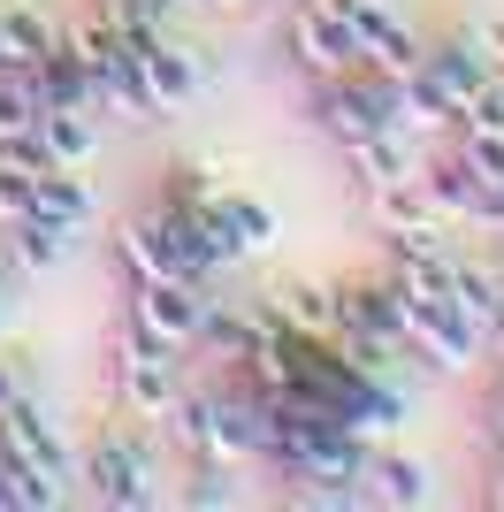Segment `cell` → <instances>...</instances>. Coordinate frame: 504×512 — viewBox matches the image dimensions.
<instances>
[{
    "label": "cell",
    "mask_w": 504,
    "mask_h": 512,
    "mask_svg": "<svg viewBox=\"0 0 504 512\" xmlns=\"http://www.w3.org/2000/svg\"><path fill=\"white\" fill-rule=\"evenodd\" d=\"M314 123L329 130L336 146H352V138H375V130H398V85H390V77H375V69H344V77H321Z\"/></svg>",
    "instance_id": "1"
},
{
    "label": "cell",
    "mask_w": 504,
    "mask_h": 512,
    "mask_svg": "<svg viewBox=\"0 0 504 512\" xmlns=\"http://www.w3.org/2000/svg\"><path fill=\"white\" fill-rule=\"evenodd\" d=\"M199 314H207V299H199V276H146L138 291H130V337L161 344V352H184V344H199Z\"/></svg>",
    "instance_id": "2"
},
{
    "label": "cell",
    "mask_w": 504,
    "mask_h": 512,
    "mask_svg": "<svg viewBox=\"0 0 504 512\" xmlns=\"http://www.w3.org/2000/svg\"><path fill=\"white\" fill-rule=\"evenodd\" d=\"M291 62L306 69V77H344V69H359V39H352V0H298L291 16Z\"/></svg>",
    "instance_id": "3"
},
{
    "label": "cell",
    "mask_w": 504,
    "mask_h": 512,
    "mask_svg": "<svg viewBox=\"0 0 504 512\" xmlns=\"http://www.w3.org/2000/svg\"><path fill=\"white\" fill-rule=\"evenodd\" d=\"M115 398H123L138 421H161V413L184 398L176 352H161V344H146V337H123L115 344Z\"/></svg>",
    "instance_id": "4"
},
{
    "label": "cell",
    "mask_w": 504,
    "mask_h": 512,
    "mask_svg": "<svg viewBox=\"0 0 504 512\" xmlns=\"http://www.w3.org/2000/svg\"><path fill=\"white\" fill-rule=\"evenodd\" d=\"M84 497L107 512H146L153 505V467H146V451L130 444V436H107V444L84 451Z\"/></svg>",
    "instance_id": "5"
},
{
    "label": "cell",
    "mask_w": 504,
    "mask_h": 512,
    "mask_svg": "<svg viewBox=\"0 0 504 512\" xmlns=\"http://www.w3.org/2000/svg\"><path fill=\"white\" fill-rule=\"evenodd\" d=\"M405 352H420V360L443 367V375H459V367H474L489 352V329H482V321H466L459 306H413V321H405Z\"/></svg>",
    "instance_id": "6"
},
{
    "label": "cell",
    "mask_w": 504,
    "mask_h": 512,
    "mask_svg": "<svg viewBox=\"0 0 504 512\" xmlns=\"http://www.w3.org/2000/svg\"><path fill=\"white\" fill-rule=\"evenodd\" d=\"M123 54H130V69H138V85H146L153 115H176V107L199 100V54L176 46L168 31L161 39H123Z\"/></svg>",
    "instance_id": "7"
},
{
    "label": "cell",
    "mask_w": 504,
    "mask_h": 512,
    "mask_svg": "<svg viewBox=\"0 0 504 512\" xmlns=\"http://www.w3.org/2000/svg\"><path fill=\"white\" fill-rule=\"evenodd\" d=\"M352 39H359V69H375V77H390V85H405V77L420 69V54H428L382 0H352Z\"/></svg>",
    "instance_id": "8"
},
{
    "label": "cell",
    "mask_w": 504,
    "mask_h": 512,
    "mask_svg": "<svg viewBox=\"0 0 504 512\" xmlns=\"http://www.w3.org/2000/svg\"><path fill=\"white\" fill-rule=\"evenodd\" d=\"M0 444L16 451L23 467H39L46 482H62V490H77V459H69V444H62V428L46 421L31 398H16V406L0 413Z\"/></svg>",
    "instance_id": "9"
},
{
    "label": "cell",
    "mask_w": 504,
    "mask_h": 512,
    "mask_svg": "<svg viewBox=\"0 0 504 512\" xmlns=\"http://www.w3.org/2000/svg\"><path fill=\"white\" fill-rule=\"evenodd\" d=\"M405 321H413V299L398 291V276L390 283H352V291H336V337L344 329H359V337H382L405 352Z\"/></svg>",
    "instance_id": "10"
},
{
    "label": "cell",
    "mask_w": 504,
    "mask_h": 512,
    "mask_svg": "<svg viewBox=\"0 0 504 512\" xmlns=\"http://www.w3.org/2000/svg\"><path fill=\"white\" fill-rule=\"evenodd\" d=\"M367 505H390V512H428L436 505V474L405 459V451H375L367 459Z\"/></svg>",
    "instance_id": "11"
},
{
    "label": "cell",
    "mask_w": 504,
    "mask_h": 512,
    "mask_svg": "<svg viewBox=\"0 0 504 512\" xmlns=\"http://www.w3.org/2000/svg\"><path fill=\"white\" fill-rule=\"evenodd\" d=\"M375 222H382V237H436L443 207H436V192H428L420 169H413V176H398V184H382V192H375Z\"/></svg>",
    "instance_id": "12"
},
{
    "label": "cell",
    "mask_w": 504,
    "mask_h": 512,
    "mask_svg": "<svg viewBox=\"0 0 504 512\" xmlns=\"http://www.w3.org/2000/svg\"><path fill=\"white\" fill-rule=\"evenodd\" d=\"M39 146H46L54 169H84L92 146H100V115H92V107H46L39 115Z\"/></svg>",
    "instance_id": "13"
},
{
    "label": "cell",
    "mask_w": 504,
    "mask_h": 512,
    "mask_svg": "<svg viewBox=\"0 0 504 512\" xmlns=\"http://www.w3.org/2000/svg\"><path fill=\"white\" fill-rule=\"evenodd\" d=\"M54 46H62V31H54L39 8H23V0L0 8V69H31V62H46Z\"/></svg>",
    "instance_id": "14"
},
{
    "label": "cell",
    "mask_w": 504,
    "mask_h": 512,
    "mask_svg": "<svg viewBox=\"0 0 504 512\" xmlns=\"http://www.w3.org/2000/svg\"><path fill=\"white\" fill-rule=\"evenodd\" d=\"M31 214L62 222V230H84V222H92V184H84L77 169H39L31 176Z\"/></svg>",
    "instance_id": "15"
},
{
    "label": "cell",
    "mask_w": 504,
    "mask_h": 512,
    "mask_svg": "<svg viewBox=\"0 0 504 512\" xmlns=\"http://www.w3.org/2000/svg\"><path fill=\"white\" fill-rule=\"evenodd\" d=\"M69 237H77V230L46 222V214H23V222H8V253H16L23 276H54V268L69 260Z\"/></svg>",
    "instance_id": "16"
},
{
    "label": "cell",
    "mask_w": 504,
    "mask_h": 512,
    "mask_svg": "<svg viewBox=\"0 0 504 512\" xmlns=\"http://www.w3.org/2000/svg\"><path fill=\"white\" fill-rule=\"evenodd\" d=\"M344 161H352V176L367 184V192H382V184H398V176H413V146H405L398 130H375V138H352L344 146Z\"/></svg>",
    "instance_id": "17"
},
{
    "label": "cell",
    "mask_w": 504,
    "mask_h": 512,
    "mask_svg": "<svg viewBox=\"0 0 504 512\" xmlns=\"http://www.w3.org/2000/svg\"><path fill=\"white\" fill-rule=\"evenodd\" d=\"M115 253H123V268H130L138 283H146V276H184V268H176V253H168V237H161V214L123 222V230H115Z\"/></svg>",
    "instance_id": "18"
},
{
    "label": "cell",
    "mask_w": 504,
    "mask_h": 512,
    "mask_svg": "<svg viewBox=\"0 0 504 512\" xmlns=\"http://www.w3.org/2000/svg\"><path fill=\"white\" fill-rule=\"evenodd\" d=\"M222 222H230V245H237V260H260V253H275V214L260 207V199H245V192H222Z\"/></svg>",
    "instance_id": "19"
},
{
    "label": "cell",
    "mask_w": 504,
    "mask_h": 512,
    "mask_svg": "<svg viewBox=\"0 0 504 512\" xmlns=\"http://www.w3.org/2000/svg\"><path fill=\"white\" fill-rule=\"evenodd\" d=\"M275 314H283V329H298V337H336V291H321V283H291V291L275 299Z\"/></svg>",
    "instance_id": "20"
},
{
    "label": "cell",
    "mask_w": 504,
    "mask_h": 512,
    "mask_svg": "<svg viewBox=\"0 0 504 512\" xmlns=\"http://www.w3.org/2000/svg\"><path fill=\"white\" fill-rule=\"evenodd\" d=\"M39 130V100H31V85H23L16 69H0V153L16 146V138H31Z\"/></svg>",
    "instance_id": "21"
},
{
    "label": "cell",
    "mask_w": 504,
    "mask_h": 512,
    "mask_svg": "<svg viewBox=\"0 0 504 512\" xmlns=\"http://www.w3.org/2000/svg\"><path fill=\"white\" fill-rule=\"evenodd\" d=\"M497 291H504V276H489V268H466V260H459V276H451V306H459L466 321H482V329H489V314H497Z\"/></svg>",
    "instance_id": "22"
},
{
    "label": "cell",
    "mask_w": 504,
    "mask_h": 512,
    "mask_svg": "<svg viewBox=\"0 0 504 512\" xmlns=\"http://www.w3.org/2000/svg\"><path fill=\"white\" fill-rule=\"evenodd\" d=\"M161 421H168V436H176V444H184L191 459H199V451H207V428H214V398L184 390V398H176V406H168Z\"/></svg>",
    "instance_id": "23"
},
{
    "label": "cell",
    "mask_w": 504,
    "mask_h": 512,
    "mask_svg": "<svg viewBox=\"0 0 504 512\" xmlns=\"http://www.w3.org/2000/svg\"><path fill=\"white\" fill-rule=\"evenodd\" d=\"M176 8H184V0H107V16H115L123 39H161Z\"/></svg>",
    "instance_id": "24"
},
{
    "label": "cell",
    "mask_w": 504,
    "mask_h": 512,
    "mask_svg": "<svg viewBox=\"0 0 504 512\" xmlns=\"http://www.w3.org/2000/svg\"><path fill=\"white\" fill-rule=\"evenodd\" d=\"M420 184L436 192V207H443V214H459V207H466V192H474V169H466L459 153H451V161H436V169H420Z\"/></svg>",
    "instance_id": "25"
},
{
    "label": "cell",
    "mask_w": 504,
    "mask_h": 512,
    "mask_svg": "<svg viewBox=\"0 0 504 512\" xmlns=\"http://www.w3.org/2000/svg\"><path fill=\"white\" fill-rule=\"evenodd\" d=\"M459 123L466 130H504V69H489V77H482V92L459 107Z\"/></svg>",
    "instance_id": "26"
},
{
    "label": "cell",
    "mask_w": 504,
    "mask_h": 512,
    "mask_svg": "<svg viewBox=\"0 0 504 512\" xmlns=\"http://www.w3.org/2000/svg\"><path fill=\"white\" fill-rule=\"evenodd\" d=\"M459 161H466L474 176H489V184H504V130H466Z\"/></svg>",
    "instance_id": "27"
},
{
    "label": "cell",
    "mask_w": 504,
    "mask_h": 512,
    "mask_svg": "<svg viewBox=\"0 0 504 512\" xmlns=\"http://www.w3.org/2000/svg\"><path fill=\"white\" fill-rule=\"evenodd\" d=\"M184 505H191V512H199V505H237V490H230V467H222V459H207V467L191 474Z\"/></svg>",
    "instance_id": "28"
},
{
    "label": "cell",
    "mask_w": 504,
    "mask_h": 512,
    "mask_svg": "<svg viewBox=\"0 0 504 512\" xmlns=\"http://www.w3.org/2000/svg\"><path fill=\"white\" fill-rule=\"evenodd\" d=\"M23 214H31V176L0 161V230H8V222H23Z\"/></svg>",
    "instance_id": "29"
},
{
    "label": "cell",
    "mask_w": 504,
    "mask_h": 512,
    "mask_svg": "<svg viewBox=\"0 0 504 512\" xmlns=\"http://www.w3.org/2000/svg\"><path fill=\"white\" fill-rule=\"evenodd\" d=\"M207 199H214V184H207V176H199V169H176V184H168V199H161V207H207Z\"/></svg>",
    "instance_id": "30"
},
{
    "label": "cell",
    "mask_w": 504,
    "mask_h": 512,
    "mask_svg": "<svg viewBox=\"0 0 504 512\" xmlns=\"http://www.w3.org/2000/svg\"><path fill=\"white\" fill-rule=\"evenodd\" d=\"M466 39L482 46L489 62H504V16H489V23H474V31H466Z\"/></svg>",
    "instance_id": "31"
},
{
    "label": "cell",
    "mask_w": 504,
    "mask_h": 512,
    "mask_svg": "<svg viewBox=\"0 0 504 512\" xmlns=\"http://www.w3.org/2000/svg\"><path fill=\"white\" fill-rule=\"evenodd\" d=\"M8 406H16V367L0 360V413H8Z\"/></svg>",
    "instance_id": "32"
},
{
    "label": "cell",
    "mask_w": 504,
    "mask_h": 512,
    "mask_svg": "<svg viewBox=\"0 0 504 512\" xmlns=\"http://www.w3.org/2000/svg\"><path fill=\"white\" fill-rule=\"evenodd\" d=\"M489 436L504 444V390H497V406H489Z\"/></svg>",
    "instance_id": "33"
},
{
    "label": "cell",
    "mask_w": 504,
    "mask_h": 512,
    "mask_svg": "<svg viewBox=\"0 0 504 512\" xmlns=\"http://www.w3.org/2000/svg\"><path fill=\"white\" fill-rule=\"evenodd\" d=\"M489 344H504V291H497V314H489Z\"/></svg>",
    "instance_id": "34"
},
{
    "label": "cell",
    "mask_w": 504,
    "mask_h": 512,
    "mask_svg": "<svg viewBox=\"0 0 504 512\" xmlns=\"http://www.w3.org/2000/svg\"><path fill=\"white\" fill-rule=\"evenodd\" d=\"M214 8H237V0H214Z\"/></svg>",
    "instance_id": "35"
},
{
    "label": "cell",
    "mask_w": 504,
    "mask_h": 512,
    "mask_svg": "<svg viewBox=\"0 0 504 512\" xmlns=\"http://www.w3.org/2000/svg\"><path fill=\"white\" fill-rule=\"evenodd\" d=\"M382 8H390V0H382Z\"/></svg>",
    "instance_id": "36"
},
{
    "label": "cell",
    "mask_w": 504,
    "mask_h": 512,
    "mask_svg": "<svg viewBox=\"0 0 504 512\" xmlns=\"http://www.w3.org/2000/svg\"><path fill=\"white\" fill-rule=\"evenodd\" d=\"M184 8H191V0H184Z\"/></svg>",
    "instance_id": "37"
},
{
    "label": "cell",
    "mask_w": 504,
    "mask_h": 512,
    "mask_svg": "<svg viewBox=\"0 0 504 512\" xmlns=\"http://www.w3.org/2000/svg\"><path fill=\"white\" fill-rule=\"evenodd\" d=\"M497 390H504V383H497Z\"/></svg>",
    "instance_id": "38"
}]
</instances>
